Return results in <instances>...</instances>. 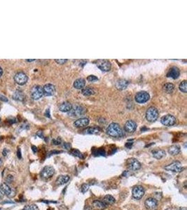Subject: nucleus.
Here are the masks:
<instances>
[{
  "label": "nucleus",
  "mask_w": 187,
  "mask_h": 210,
  "mask_svg": "<svg viewBox=\"0 0 187 210\" xmlns=\"http://www.w3.org/2000/svg\"><path fill=\"white\" fill-rule=\"evenodd\" d=\"M107 133L113 137H121L124 135L120 125L116 123H112L107 128Z\"/></svg>",
  "instance_id": "f257e3e1"
},
{
  "label": "nucleus",
  "mask_w": 187,
  "mask_h": 210,
  "mask_svg": "<svg viewBox=\"0 0 187 210\" xmlns=\"http://www.w3.org/2000/svg\"><path fill=\"white\" fill-rule=\"evenodd\" d=\"M159 111L156 107H150L146 112V118L149 122H154L159 117Z\"/></svg>",
  "instance_id": "f03ea898"
},
{
  "label": "nucleus",
  "mask_w": 187,
  "mask_h": 210,
  "mask_svg": "<svg viewBox=\"0 0 187 210\" xmlns=\"http://www.w3.org/2000/svg\"><path fill=\"white\" fill-rule=\"evenodd\" d=\"M30 95L32 98L34 99V100H39V99L42 98V97L44 95V92H43L42 87L38 85H34L30 90Z\"/></svg>",
  "instance_id": "7ed1b4c3"
},
{
  "label": "nucleus",
  "mask_w": 187,
  "mask_h": 210,
  "mask_svg": "<svg viewBox=\"0 0 187 210\" xmlns=\"http://www.w3.org/2000/svg\"><path fill=\"white\" fill-rule=\"evenodd\" d=\"M0 192H1L2 194L6 195L9 198H12L15 195V191L13 190V189L8 186V184H6V183H2V184L0 185Z\"/></svg>",
  "instance_id": "20e7f679"
},
{
  "label": "nucleus",
  "mask_w": 187,
  "mask_h": 210,
  "mask_svg": "<svg viewBox=\"0 0 187 210\" xmlns=\"http://www.w3.org/2000/svg\"><path fill=\"white\" fill-rule=\"evenodd\" d=\"M165 170L169 172H180L183 170L181 162L179 161H175L172 163L168 165L165 167Z\"/></svg>",
  "instance_id": "39448f33"
},
{
  "label": "nucleus",
  "mask_w": 187,
  "mask_h": 210,
  "mask_svg": "<svg viewBox=\"0 0 187 210\" xmlns=\"http://www.w3.org/2000/svg\"><path fill=\"white\" fill-rule=\"evenodd\" d=\"M150 98L149 94L146 91H140L138 92L135 95V101L137 103L144 104L147 102Z\"/></svg>",
  "instance_id": "423d86ee"
},
{
  "label": "nucleus",
  "mask_w": 187,
  "mask_h": 210,
  "mask_svg": "<svg viewBox=\"0 0 187 210\" xmlns=\"http://www.w3.org/2000/svg\"><path fill=\"white\" fill-rule=\"evenodd\" d=\"M176 118L172 115L167 114L163 116L161 119V122L163 125L165 126H172L176 123Z\"/></svg>",
  "instance_id": "0eeeda50"
},
{
  "label": "nucleus",
  "mask_w": 187,
  "mask_h": 210,
  "mask_svg": "<svg viewBox=\"0 0 187 210\" xmlns=\"http://www.w3.org/2000/svg\"><path fill=\"white\" fill-rule=\"evenodd\" d=\"M145 191L142 186H137L132 189V197L136 200H140L145 195Z\"/></svg>",
  "instance_id": "6e6552de"
},
{
  "label": "nucleus",
  "mask_w": 187,
  "mask_h": 210,
  "mask_svg": "<svg viewBox=\"0 0 187 210\" xmlns=\"http://www.w3.org/2000/svg\"><path fill=\"white\" fill-rule=\"evenodd\" d=\"M55 174V170L51 166H46L42 169L40 175L44 179H49Z\"/></svg>",
  "instance_id": "1a4fd4ad"
},
{
  "label": "nucleus",
  "mask_w": 187,
  "mask_h": 210,
  "mask_svg": "<svg viewBox=\"0 0 187 210\" xmlns=\"http://www.w3.org/2000/svg\"><path fill=\"white\" fill-rule=\"evenodd\" d=\"M85 112V109L82 107V106L79 105H76L74 107L72 108V109L69 112V115L73 117H77L79 116H82L84 114Z\"/></svg>",
  "instance_id": "9d476101"
},
{
  "label": "nucleus",
  "mask_w": 187,
  "mask_h": 210,
  "mask_svg": "<svg viewBox=\"0 0 187 210\" xmlns=\"http://www.w3.org/2000/svg\"><path fill=\"white\" fill-rule=\"evenodd\" d=\"M14 80L18 84L22 85L25 84L27 83V81L28 80V77L24 72H18L14 76Z\"/></svg>",
  "instance_id": "9b49d317"
},
{
  "label": "nucleus",
  "mask_w": 187,
  "mask_h": 210,
  "mask_svg": "<svg viewBox=\"0 0 187 210\" xmlns=\"http://www.w3.org/2000/svg\"><path fill=\"white\" fill-rule=\"evenodd\" d=\"M127 165L128 168L132 171H137L141 168V163L135 158H130L128 160Z\"/></svg>",
  "instance_id": "f8f14e48"
},
{
  "label": "nucleus",
  "mask_w": 187,
  "mask_h": 210,
  "mask_svg": "<svg viewBox=\"0 0 187 210\" xmlns=\"http://www.w3.org/2000/svg\"><path fill=\"white\" fill-rule=\"evenodd\" d=\"M145 205L146 209L156 210L158 206V202L154 198H149L145 200Z\"/></svg>",
  "instance_id": "ddd939ff"
},
{
  "label": "nucleus",
  "mask_w": 187,
  "mask_h": 210,
  "mask_svg": "<svg viewBox=\"0 0 187 210\" xmlns=\"http://www.w3.org/2000/svg\"><path fill=\"white\" fill-rule=\"evenodd\" d=\"M42 88L43 92H44V95L46 96H52L55 92V86L52 84H50V83L46 84Z\"/></svg>",
  "instance_id": "4468645a"
},
{
  "label": "nucleus",
  "mask_w": 187,
  "mask_h": 210,
  "mask_svg": "<svg viewBox=\"0 0 187 210\" xmlns=\"http://www.w3.org/2000/svg\"><path fill=\"white\" fill-rule=\"evenodd\" d=\"M97 66L103 72H109L112 68V65L108 60H100Z\"/></svg>",
  "instance_id": "2eb2a0df"
},
{
  "label": "nucleus",
  "mask_w": 187,
  "mask_h": 210,
  "mask_svg": "<svg viewBox=\"0 0 187 210\" xmlns=\"http://www.w3.org/2000/svg\"><path fill=\"white\" fill-rule=\"evenodd\" d=\"M124 128L126 132L129 133H132L137 129V123L133 121L129 120L125 123Z\"/></svg>",
  "instance_id": "dca6fc26"
},
{
  "label": "nucleus",
  "mask_w": 187,
  "mask_h": 210,
  "mask_svg": "<svg viewBox=\"0 0 187 210\" xmlns=\"http://www.w3.org/2000/svg\"><path fill=\"white\" fill-rule=\"evenodd\" d=\"M180 74V71L179 69L177 68V67H172L169 69V71L167 73V76L169 78H177L179 77Z\"/></svg>",
  "instance_id": "f3484780"
},
{
  "label": "nucleus",
  "mask_w": 187,
  "mask_h": 210,
  "mask_svg": "<svg viewBox=\"0 0 187 210\" xmlns=\"http://www.w3.org/2000/svg\"><path fill=\"white\" fill-rule=\"evenodd\" d=\"M89 124V119L88 118H82L74 122V125L76 128H82L87 126Z\"/></svg>",
  "instance_id": "a211bd4d"
},
{
  "label": "nucleus",
  "mask_w": 187,
  "mask_h": 210,
  "mask_svg": "<svg viewBox=\"0 0 187 210\" xmlns=\"http://www.w3.org/2000/svg\"><path fill=\"white\" fill-rule=\"evenodd\" d=\"M128 84H129V81H128L125 79H120L117 81V82L116 83V87L118 90H122L125 89Z\"/></svg>",
  "instance_id": "6ab92c4d"
},
{
  "label": "nucleus",
  "mask_w": 187,
  "mask_h": 210,
  "mask_svg": "<svg viewBox=\"0 0 187 210\" xmlns=\"http://www.w3.org/2000/svg\"><path fill=\"white\" fill-rule=\"evenodd\" d=\"M69 180V176L68 175H60L57 178V179L55 181L56 184L58 186H61V185H64L67 184Z\"/></svg>",
  "instance_id": "aec40b11"
},
{
  "label": "nucleus",
  "mask_w": 187,
  "mask_h": 210,
  "mask_svg": "<svg viewBox=\"0 0 187 210\" xmlns=\"http://www.w3.org/2000/svg\"><path fill=\"white\" fill-rule=\"evenodd\" d=\"M72 108V105L68 102H64L60 105L59 109L62 112H69Z\"/></svg>",
  "instance_id": "412c9836"
},
{
  "label": "nucleus",
  "mask_w": 187,
  "mask_h": 210,
  "mask_svg": "<svg viewBox=\"0 0 187 210\" xmlns=\"http://www.w3.org/2000/svg\"><path fill=\"white\" fill-rule=\"evenodd\" d=\"M85 85V81L84 78H80L76 79L74 83V87L76 89H83Z\"/></svg>",
  "instance_id": "4be33fe9"
},
{
  "label": "nucleus",
  "mask_w": 187,
  "mask_h": 210,
  "mask_svg": "<svg viewBox=\"0 0 187 210\" xmlns=\"http://www.w3.org/2000/svg\"><path fill=\"white\" fill-rule=\"evenodd\" d=\"M152 155L155 158L161 159L165 155V151L162 149H156L152 151Z\"/></svg>",
  "instance_id": "5701e85b"
},
{
  "label": "nucleus",
  "mask_w": 187,
  "mask_h": 210,
  "mask_svg": "<svg viewBox=\"0 0 187 210\" xmlns=\"http://www.w3.org/2000/svg\"><path fill=\"white\" fill-rule=\"evenodd\" d=\"M168 152L172 155H176L177 154H179L180 152V146L179 145H177V144L171 146L169 148Z\"/></svg>",
  "instance_id": "b1692460"
},
{
  "label": "nucleus",
  "mask_w": 187,
  "mask_h": 210,
  "mask_svg": "<svg viewBox=\"0 0 187 210\" xmlns=\"http://www.w3.org/2000/svg\"><path fill=\"white\" fill-rule=\"evenodd\" d=\"M83 132H84L85 134H98V133H100L101 132V129L98 127H90L84 130Z\"/></svg>",
  "instance_id": "393cba45"
},
{
  "label": "nucleus",
  "mask_w": 187,
  "mask_h": 210,
  "mask_svg": "<svg viewBox=\"0 0 187 210\" xmlns=\"http://www.w3.org/2000/svg\"><path fill=\"white\" fill-rule=\"evenodd\" d=\"M174 90L175 85L172 84V83H165V84L163 85V90L166 93H172V92L174 91Z\"/></svg>",
  "instance_id": "a878e982"
},
{
  "label": "nucleus",
  "mask_w": 187,
  "mask_h": 210,
  "mask_svg": "<svg viewBox=\"0 0 187 210\" xmlns=\"http://www.w3.org/2000/svg\"><path fill=\"white\" fill-rule=\"evenodd\" d=\"M115 202H116L115 198L111 195H105L104 198H103V202H104L105 205H112L114 204Z\"/></svg>",
  "instance_id": "bb28decb"
},
{
  "label": "nucleus",
  "mask_w": 187,
  "mask_h": 210,
  "mask_svg": "<svg viewBox=\"0 0 187 210\" xmlns=\"http://www.w3.org/2000/svg\"><path fill=\"white\" fill-rule=\"evenodd\" d=\"M93 206L98 209H105L107 207V205L100 200H94L93 202Z\"/></svg>",
  "instance_id": "cd10ccee"
},
{
  "label": "nucleus",
  "mask_w": 187,
  "mask_h": 210,
  "mask_svg": "<svg viewBox=\"0 0 187 210\" xmlns=\"http://www.w3.org/2000/svg\"><path fill=\"white\" fill-rule=\"evenodd\" d=\"M13 98L15 100L22 101L24 99V95L21 90H16V91L14 92V94H13Z\"/></svg>",
  "instance_id": "c85d7f7f"
},
{
  "label": "nucleus",
  "mask_w": 187,
  "mask_h": 210,
  "mask_svg": "<svg viewBox=\"0 0 187 210\" xmlns=\"http://www.w3.org/2000/svg\"><path fill=\"white\" fill-rule=\"evenodd\" d=\"M82 92L84 96H90L95 93V90L92 88L85 87L84 88L82 89Z\"/></svg>",
  "instance_id": "c756f323"
},
{
  "label": "nucleus",
  "mask_w": 187,
  "mask_h": 210,
  "mask_svg": "<svg viewBox=\"0 0 187 210\" xmlns=\"http://www.w3.org/2000/svg\"><path fill=\"white\" fill-rule=\"evenodd\" d=\"M93 153L95 156H103L105 155V151L103 148H98L93 151Z\"/></svg>",
  "instance_id": "7c9ffc66"
},
{
  "label": "nucleus",
  "mask_w": 187,
  "mask_h": 210,
  "mask_svg": "<svg viewBox=\"0 0 187 210\" xmlns=\"http://www.w3.org/2000/svg\"><path fill=\"white\" fill-rule=\"evenodd\" d=\"M179 88L182 92L186 93L187 92V81L186 80L182 81V83L179 84Z\"/></svg>",
  "instance_id": "2f4dec72"
},
{
  "label": "nucleus",
  "mask_w": 187,
  "mask_h": 210,
  "mask_svg": "<svg viewBox=\"0 0 187 210\" xmlns=\"http://www.w3.org/2000/svg\"><path fill=\"white\" fill-rule=\"evenodd\" d=\"M71 153L73 155H74V156L79 158H83V154L80 152L79 151L77 150V149H72V150L71 151Z\"/></svg>",
  "instance_id": "473e14b6"
},
{
  "label": "nucleus",
  "mask_w": 187,
  "mask_h": 210,
  "mask_svg": "<svg viewBox=\"0 0 187 210\" xmlns=\"http://www.w3.org/2000/svg\"><path fill=\"white\" fill-rule=\"evenodd\" d=\"M22 210H39V208L36 205H27Z\"/></svg>",
  "instance_id": "72a5a7b5"
},
{
  "label": "nucleus",
  "mask_w": 187,
  "mask_h": 210,
  "mask_svg": "<svg viewBox=\"0 0 187 210\" xmlns=\"http://www.w3.org/2000/svg\"><path fill=\"white\" fill-rule=\"evenodd\" d=\"M90 188V185L88 184H83L82 185V187H81V191L83 193H85V192H87L88 191V189Z\"/></svg>",
  "instance_id": "f704fd0d"
},
{
  "label": "nucleus",
  "mask_w": 187,
  "mask_h": 210,
  "mask_svg": "<svg viewBox=\"0 0 187 210\" xmlns=\"http://www.w3.org/2000/svg\"><path fill=\"white\" fill-rule=\"evenodd\" d=\"M98 79L99 78L94 75H90L87 77V80L90 81V82H94V81H98Z\"/></svg>",
  "instance_id": "c9c22d12"
},
{
  "label": "nucleus",
  "mask_w": 187,
  "mask_h": 210,
  "mask_svg": "<svg viewBox=\"0 0 187 210\" xmlns=\"http://www.w3.org/2000/svg\"><path fill=\"white\" fill-rule=\"evenodd\" d=\"M53 144H54V145H59V144H61V142H62V139L60 138V137H58V138L57 139H53Z\"/></svg>",
  "instance_id": "e433bc0d"
},
{
  "label": "nucleus",
  "mask_w": 187,
  "mask_h": 210,
  "mask_svg": "<svg viewBox=\"0 0 187 210\" xmlns=\"http://www.w3.org/2000/svg\"><path fill=\"white\" fill-rule=\"evenodd\" d=\"M55 61L59 65H63L64 63L67 62V59H56Z\"/></svg>",
  "instance_id": "4c0bfd02"
},
{
  "label": "nucleus",
  "mask_w": 187,
  "mask_h": 210,
  "mask_svg": "<svg viewBox=\"0 0 187 210\" xmlns=\"http://www.w3.org/2000/svg\"><path fill=\"white\" fill-rule=\"evenodd\" d=\"M62 147L65 148V149H69V148L71 147V145H70V144L67 143V142H65V143L63 144Z\"/></svg>",
  "instance_id": "58836bf2"
},
{
  "label": "nucleus",
  "mask_w": 187,
  "mask_h": 210,
  "mask_svg": "<svg viewBox=\"0 0 187 210\" xmlns=\"http://www.w3.org/2000/svg\"><path fill=\"white\" fill-rule=\"evenodd\" d=\"M132 144H133V143H132V142H127V143L125 144V146L128 148H131Z\"/></svg>",
  "instance_id": "ea45409f"
},
{
  "label": "nucleus",
  "mask_w": 187,
  "mask_h": 210,
  "mask_svg": "<svg viewBox=\"0 0 187 210\" xmlns=\"http://www.w3.org/2000/svg\"><path fill=\"white\" fill-rule=\"evenodd\" d=\"M0 100H2V101H3V102H8V99L6 98L5 96L0 95Z\"/></svg>",
  "instance_id": "a19ab883"
},
{
  "label": "nucleus",
  "mask_w": 187,
  "mask_h": 210,
  "mask_svg": "<svg viewBox=\"0 0 187 210\" xmlns=\"http://www.w3.org/2000/svg\"><path fill=\"white\" fill-rule=\"evenodd\" d=\"M12 181H13V177L11 175H8L7 178H6V182H8V183H11V182H12Z\"/></svg>",
  "instance_id": "79ce46f5"
},
{
  "label": "nucleus",
  "mask_w": 187,
  "mask_h": 210,
  "mask_svg": "<svg viewBox=\"0 0 187 210\" xmlns=\"http://www.w3.org/2000/svg\"><path fill=\"white\" fill-rule=\"evenodd\" d=\"M32 151H34V153H37V148L35 146H32Z\"/></svg>",
  "instance_id": "37998d69"
},
{
  "label": "nucleus",
  "mask_w": 187,
  "mask_h": 210,
  "mask_svg": "<svg viewBox=\"0 0 187 210\" xmlns=\"http://www.w3.org/2000/svg\"><path fill=\"white\" fill-rule=\"evenodd\" d=\"M45 115H46V116L48 117V118H50V117H51V116H50V114H49V109H48L46 110V114H45Z\"/></svg>",
  "instance_id": "c03bdc74"
},
{
  "label": "nucleus",
  "mask_w": 187,
  "mask_h": 210,
  "mask_svg": "<svg viewBox=\"0 0 187 210\" xmlns=\"http://www.w3.org/2000/svg\"><path fill=\"white\" fill-rule=\"evenodd\" d=\"M84 210H93V209H92V207L91 206H85Z\"/></svg>",
  "instance_id": "a18cd8bd"
},
{
  "label": "nucleus",
  "mask_w": 187,
  "mask_h": 210,
  "mask_svg": "<svg viewBox=\"0 0 187 210\" xmlns=\"http://www.w3.org/2000/svg\"><path fill=\"white\" fill-rule=\"evenodd\" d=\"M18 157L19 158H21V149H18Z\"/></svg>",
  "instance_id": "49530a36"
},
{
  "label": "nucleus",
  "mask_w": 187,
  "mask_h": 210,
  "mask_svg": "<svg viewBox=\"0 0 187 210\" xmlns=\"http://www.w3.org/2000/svg\"><path fill=\"white\" fill-rule=\"evenodd\" d=\"M2 74H3V69H2V67H0V77L2 76Z\"/></svg>",
  "instance_id": "de8ad7c7"
},
{
  "label": "nucleus",
  "mask_w": 187,
  "mask_h": 210,
  "mask_svg": "<svg viewBox=\"0 0 187 210\" xmlns=\"http://www.w3.org/2000/svg\"><path fill=\"white\" fill-rule=\"evenodd\" d=\"M177 210H187V209L186 208V207H181V208L178 209Z\"/></svg>",
  "instance_id": "09e8293b"
},
{
  "label": "nucleus",
  "mask_w": 187,
  "mask_h": 210,
  "mask_svg": "<svg viewBox=\"0 0 187 210\" xmlns=\"http://www.w3.org/2000/svg\"><path fill=\"white\" fill-rule=\"evenodd\" d=\"M2 198H3V194H2L1 192H0V200L2 199Z\"/></svg>",
  "instance_id": "8fccbe9b"
},
{
  "label": "nucleus",
  "mask_w": 187,
  "mask_h": 210,
  "mask_svg": "<svg viewBox=\"0 0 187 210\" xmlns=\"http://www.w3.org/2000/svg\"><path fill=\"white\" fill-rule=\"evenodd\" d=\"M35 60V59H33V60H27V61H28V62H32V61H34Z\"/></svg>",
  "instance_id": "3c124183"
},
{
  "label": "nucleus",
  "mask_w": 187,
  "mask_h": 210,
  "mask_svg": "<svg viewBox=\"0 0 187 210\" xmlns=\"http://www.w3.org/2000/svg\"><path fill=\"white\" fill-rule=\"evenodd\" d=\"M2 163V159L0 158V165H1Z\"/></svg>",
  "instance_id": "603ef678"
},
{
  "label": "nucleus",
  "mask_w": 187,
  "mask_h": 210,
  "mask_svg": "<svg viewBox=\"0 0 187 210\" xmlns=\"http://www.w3.org/2000/svg\"><path fill=\"white\" fill-rule=\"evenodd\" d=\"M0 210H1V209H0Z\"/></svg>",
  "instance_id": "864d4df0"
}]
</instances>
